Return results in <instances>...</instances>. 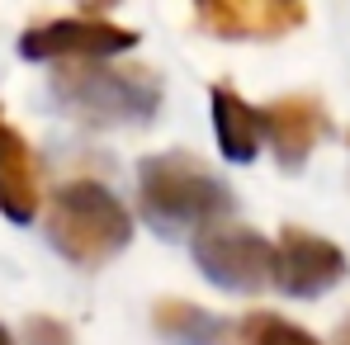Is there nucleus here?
<instances>
[{"label":"nucleus","instance_id":"nucleus-1","mask_svg":"<svg viewBox=\"0 0 350 345\" xmlns=\"http://www.w3.org/2000/svg\"><path fill=\"white\" fill-rule=\"evenodd\" d=\"M137 208L161 236H189L232 213V189L185 152L147 156L137 166Z\"/></svg>","mask_w":350,"mask_h":345},{"label":"nucleus","instance_id":"nucleus-2","mask_svg":"<svg viewBox=\"0 0 350 345\" xmlns=\"http://www.w3.org/2000/svg\"><path fill=\"white\" fill-rule=\"evenodd\" d=\"M53 100L90 128H142L161 114V81L147 66L76 61L53 76Z\"/></svg>","mask_w":350,"mask_h":345},{"label":"nucleus","instance_id":"nucleus-3","mask_svg":"<svg viewBox=\"0 0 350 345\" xmlns=\"http://www.w3.org/2000/svg\"><path fill=\"white\" fill-rule=\"evenodd\" d=\"M43 232L71 265H105L133 241V218L118 204L114 189H105L100 180H71L48 199Z\"/></svg>","mask_w":350,"mask_h":345},{"label":"nucleus","instance_id":"nucleus-4","mask_svg":"<svg viewBox=\"0 0 350 345\" xmlns=\"http://www.w3.org/2000/svg\"><path fill=\"white\" fill-rule=\"evenodd\" d=\"M194 265L228 293H256L275 279V246L251 227L213 223L194 232Z\"/></svg>","mask_w":350,"mask_h":345},{"label":"nucleus","instance_id":"nucleus-5","mask_svg":"<svg viewBox=\"0 0 350 345\" xmlns=\"http://www.w3.org/2000/svg\"><path fill=\"white\" fill-rule=\"evenodd\" d=\"M128 48H137L133 29H118L109 19H85V14L33 24L19 38V57L29 61H109Z\"/></svg>","mask_w":350,"mask_h":345},{"label":"nucleus","instance_id":"nucleus-6","mask_svg":"<svg viewBox=\"0 0 350 345\" xmlns=\"http://www.w3.org/2000/svg\"><path fill=\"white\" fill-rule=\"evenodd\" d=\"M346 279V251L317 232L284 227L280 246H275V279L289 298H322L327 288Z\"/></svg>","mask_w":350,"mask_h":345},{"label":"nucleus","instance_id":"nucleus-7","mask_svg":"<svg viewBox=\"0 0 350 345\" xmlns=\"http://www.w3.org/2000/svg\"><path fill=\"white\" fill-rule=\"evenodd\" d=\"M322 133H327V114L312 95H284L260 109V142H270V152L289 171L308 161V152L322 142Z\"/></svg>","mask_w":350,"mask_h":345},{"label":"nucleus","instance_id":"nucleus-8","mask_svg":"<svg viewBox=\"0 0 350 345\" xmlns=\"http://www.w3.org/2000/svg\"><path fill=\"white\" fill-rule=\"evenodd\" d=\"M43 208V184H38V161L14 123L0 118V213L10 223H33Z\"/></svg>","mask_w":350,"mask_h":345},{"label":"nucleus","instance_id":"nucleus-9","mask_svg":"<svg viewBox=\"0 0 350 345\" xmlns=\"http://www.w3.org/2000/svg\"><path fill=\"white\" fill-rule=\"evenodd\" d=\"M213 133L223 156L246 166L260 152V109H251L232 85H213Z\"/></svg>","mask_w":350,"mask_h":345},{"label":"nucleus","instance_id":"nucleus-10","mask_svg":"<svg viewBox=\"0 0 350 345\" xmlns=\"http://www.w3.org/2000/svg\"><path fill=\"white\" fill-rule=\"evenodd\" d=\"M157 331L166 336L171 345H228L232 327L194 303H180V298H166L157 307Z\"/></svg>","mask_w":350,"mask_h":345},{"label":"nucleus","instance_id":"nucleus-11","mask_svg":"<svg viewBox=\"0 0 350 345\" xmlns=\"http://www.w3.org/2000/svg\"><path fill=\"white\" fill-rule=\"evenodd\" d=\"M241 341L246 345H322L317 336H308L303 327H293L275 312H251L241 322Z\"/></svg>","mask_w":350,"mask_h":345},{"label":"nucleus","instance_id":"nucleus-12","mask_svg":"<svg viewBox=\"0 0 350 345\" xmlns=\"http://www.w3.org/2000/svg\"><path fill=\"white\" fill-rule=\"evenodd\" d=\"M24 336H29V345H71V331L62 322H53V317H33L24 327Z\"/></svg>","mask_w":350,"mask_h":345},{"label":"nucleus","instance_id":"nucleus-13","mask_svg":"<svg viewBox=\"0 0 350 345\" xmlns=\"http://www.w3.org/2000/svg\"><path fill=\"white\" fill-rule=\"evenodd\" d=\"M336 345H350V317L341 322V331H336Z\"/></svg>","mask_w":350,"mask_h":345},{"label":"nucleus","instance_id":"nucleus-14","mask_svg":"<svg viewBox=\"0 0 350 345\" xmlns=\"http://www.w3.org/2000/svg\"><path fill=\"white\" fill-rule=\"evenodd\" d=\"M0 345H14V341H10V331H5V327H0Z\"/></svg>","mask_w":350,"mask_h":345},{"label":"nucleus","instance_id":"nucleus-15","mask_svg":"<svg viewBox=\"0 0 350 345\" xmlns=\"http://www.w3.org/2000/svg\"><path fill=\"white\" fill-rule=\"evenodd\" d=\"M275 5H293V0H275Z\"/></svg>","mask_w":350,"mask_h":345},{"label":"nucleus","instance_id":"nucleus-16","mask_svg":"<svg viewBox=\"0 0 350 345\" xmlns=\"http://www.w3.org/2000/svg\"><path fill=\"white\" fill-rule=\"evenodd\" d=\"M194 5H208V0H194Z\"/></svg>","mask_w":350,"mask_h":345},{"label":"nucleus","instance_id":"nucleus-17","mask_svg":"<svg viewBox=\"0 0 350 345\" xmlns=\"http://www.w3.org/2000/svg\"><path fill=\"white\" fill-rule=\"evenodd\" d=\"M95 5H109V0H95Z\"/></svg>","mask_w":350,"mask_h":345}]
</instances>
